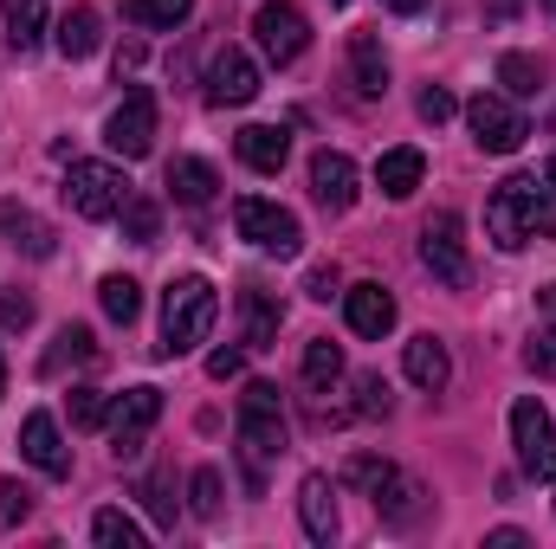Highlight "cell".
<instances>
[{
	"label": "cell",
	"instance_id": "6da1fadb",
	"mask_svg": "<svg viewBox=\"0 0 556 549\" xmlns=\"http://www.w3.org/2000/svg\"><path fill=\"white\" fill-rule=\"evenodd\" d=\"M485 233L498 253H525L531 240H556V194L538 188L531 175H511L485 201Z\"/></svg>",
	"mask_w": 556,
	"mask_h": 549
},
{
	"label": "cell",
	"instance_id": "7a4b0ae2",
	"mask_svg": "<svg viewBox=\"0 0 556 549\" xmlns=\"http://www.w3.org/2000/svg\"><path fill=\"white\" fill-rule=\"evenodd\" d=\"M214 317H220V297H214V284L207 278H175L168 291H162V356H188L194 343H207V330H214Z\"/></svg>",
	"mask_w": 556,
	"mask_h": 549
},
{
	"label": "cell",
	"instance_id": "3957f363",
	"mask_svg": "<svg viewBox=\"0 0 556 549\" xmlns=\"http://www.w3.org/2000/svg\"><path fill=\"white\" fill-rule=\"evenodd\" d=\"M240 452H247L253 485H260V465L285 452V401L273 382H247V395H240Z\"/></svg>",
	"mask_w": 556,
	"mask_h": 549
},
{
	"label": "cell",
	"instance_id": "277c9868",
	"mask_svg": "<svg viewBox=\"0 0 556 549\" xmlns=\"http://www.w3.org/2000/svg\"><path fill=\"white\" fill-rule=\"evenodd\" d=\"M130 194H137L130 175L111 168V162H72V168H65V207H72L78 220H117Z\"/></svg>",
	"mask_w": 556,
	"mask_h": 549
},
{
	"label": "cell",
	"instance_id": "5b68a950",
	"mask_svg": "<svg viewBox=\"0 0 556 549\" xmlns=\"http://www.w3.org/2000/svg\"><path fill=\"white\" fill-rule=\"evenodd\" d=\"M233 227H240V240H253V246H260V253H273V259H291V253L304 246L298 214H291V207H278V201H260V194L233 201Z\"/></svg>",
	"mask_w": 556,
	"mask_h": 549
},
{
	"label": "cell",
	"instance_id": "8992f818",
	"mask_svg": "<svg viewBox=\"0 0 556 549\" xmlns=\"http://www.w3.org/2000/svg\"><path fill=\"white\" fill-rule=\"evenodd\" d=\"M511 452H518V465L531 478H556V420L538 395H525L511 408Z\"/></svg>",
	"mask_w": 556,
	"mask_h": 549
},
{
	"label": "cell",
	"instance_id": "52a82bcc",
	"mask_svg": "<svg viewBox=\"0 0 556 549\" xmlns=\"http://www.w3.org/2000/svg\"><path fill=\"white\" fill-rule=\"evenodd\" d=\"M466 227H459V214H433L427 227H420V266L440 278L446 291H466L472 284V259H466V240H459Z\"/></svg>",
	"mask_w": 556,
	"mask_h": 549
},
{
	"label": "cell",
	"instance_id": "ba28073f",
	"mask_svg": "<svg viewBox=\"0 0 556 549\" xmlns=\"http://www.w3.org/2000/svg\"><path fill=\"white\" fill-rule=\"evenodd\" d=\"M466 124H472V142H479L485 155H511V149H525V137H531L525 111H518L511 98H492V91H479V98L466 104Z\"/></svg>",
	"mask_w": 556,
	"mask_h": 549
},
{
	"label": "cell",
	"instance_id": "9c48e42d",
	"mask_svg": "<svg viewBox=\"0 0 556 549\" xmlns=\"http://www.w3.org/2000/svg\"><path fill=\"white\" fill-rule=\"evenodd\" d=\"M253 33H260V52L273 59L278 72H285V65H298V59H304V46H311V20H304L291 0H266V7L253 13Z\"/></svg>",
	"mask_w": 556,
	"mask_h": 549
},
{
	"label": "cell",
	"instance_id": "30bf717a",
	"mask_svg": "<svg viewBox=\"0 0 556 549\" xmlns=\"http://www.w3.org/2000/svg\"><path fill=\"white\" fill-rule=\"evenodd\" d=\"M155 420H162V388H130V395H117V408H111V420H104L117 459H137Z\"/></svg>",
	"mask_w": 556,
	"mask_h": 549
},
{
	"label": "cell",
	"instance_id": "8fae6325",
	"mask_svg": "<svg viewBox=\"0 0 556 549\" xmlns=\"http://www.w3.org/2000/svg\"><path fill=\"white\" fill-rule=\"evenodd\" d=\"M104 142L124 155V162H137L155 149V98L149 91H130L117 111H111V124H104Z\"/></svg>",
	"mask_w": 556,
	"mask_h": 549
},
{
	"label": "cell",
	"instance_id": "7c38bea8",
	"mask_svg": "<svg viewBox=\"0 0 556 549\" xmlns=\"http://www.w3.org/2000/svg\"><path fill=\"white\" fill-rule=\"evenodd\" d=\"M260 98V65L240 52V46H220L214 59H207V104H253Z\"/></svg>",
	"mask_w": 556,
	"mask_h": 549
},
{
	"label": "cell",
	"instance_id": "4fadbf2b",
	"mask_svg": "<svg viewBox=\"0 0 556 549\" xmlns=\"http://www.w3.org/2000/svg\"><path fill=\"white\" fill-rule=\"evenodd\" d=\"M311 194H317V207L350 214L356 207V162L343 149H317L311 155Z\"/></svg>",
	"mask_w": 556,
	"mask_h": 549
},
{
	"label": "cell",
	"instance_id": "5bb4252c",
	"mask_svg": "<svg viewBox=\"0 0 556 549\" xmlns=\"http://www.w3.org/2000/svg\"><path fill=\"white\" fill-rule=\"evenodd\" d=\"M343 317H350L356 336L382 343V336L395 330V297H389L382 284H350V291H343Z\"/></svg>",
	"mask_w": 556,
	"mask_h": 549
},
{
	"label": "cell",
	"instance_id": "9a60e30c",
	"mask_svg": "<svg viewBox=\"0 0 556 549\" xmlns=\"http://www.w3.org/2000/svg\"><path fill=\"white\" fill-rule=\"evenodd\" d=\"M20 452H26L46 478H65V472H72V452H65L52 413H26V426H20Z\"/></svg>",
	"mask_w": 556,
	"mask_h": 549
},
{
	"label": "cell",
	"instance_id": "2e32d148",
	"mask_svg": "<svg viewBox=\"0 0 556 549\" xmlns=\"http://www.w3.org/2000/svg\"><path fill=\"white\" fill-rule=\"evenodd\" d=\"M298 518H304V537L311 544H337V485L324 472H311L298 485Z\"/></svg>",
	"mask_w": 556,
	"mask_h": 549
},
{
	"label": "cell",
	"instance_id": "e0dca14e",
	"mask_svg": "<svg viewBox=\"0 0 556 549\" xmlns=\"http://www.w3.org/2000/svg\"><path fill=\"white\" fill-rule=\"evenodd\" d=\"M233 149H240V162H247L253 175H278L285 155H291V137H285L278 124H247V130L233 137Z\"/></svg>",
	"mask_w": 556,
	"mask_h": 549
},
{
	"label": "cell",
	"instance_id": "ac0fdd59",
	"mask_svg": "<svg viewBox=\"0 0 556 549\" xmlns=\"http://www.w3.org/2000/svg\"><path fill=\"white\" fill-rule=\"evenodd\" d=\"M402 369H408V382L427 388V395H440V388L453 382V356H446V343H440V336H415V343H408V356H402Z\"/></svg>",
	"mask_w": 556,
	"mask_h": 549
},
{
	"label": "cell",
	"instance_id": "d6986e66",
	"mask_svg": "<svg viewBox=\"0 0 556 549\" xmlns=\"http://www.w3.org/2000/svg\"><path fill=\"white\" fill-rule=\"evenodd\" d=\"M52 39H59V52H65V59H91V52L104 46V20H98V7H65Z\"/></svg>",
	"mask_w": 556,
	"mask_h": 549
},
{
	"label": "cell",
	"instance_id": "ffe728a7",
	"mask_svg": "<svg viewBox=\"0 0 556 549\" xmlns=\"http://www.w3.org/2000/svg\"><path fill=\"white\" fill-rule=\"evenodd\" d=\"M214 188H220V175H214L201 155H175V162H168V194H175L181 207H207Z\"/></svg>",
	"mask_w": 556,
	"mask_h": 549
},
{
	"label": "cell",
	"instance_id": "44dd1931",
	"mask_svg": "<svg viewBox=\"0 0 556 549\" xmlns=\"http://www.w3.org/2000/svg\"><path fill=\"white\" fill-rule=\"evenodd\" d=\"M240 317H247V349H273L278 343V297L266 291V284H247L240 291Z\"/></svg>",
	"mask_w": 556,
	"mask_h": 549
},
{
	"label": "cell",
	"instance_id": "7402d4cb",
	"mask_svg": "<svg viewBox=\"0 0 556 549\" xmlns=\"http://www.w3.org/2000/svg\"><path fill=\"white\" fill-rule=\"evenodd\" d=\"M350 72H356V91L363 98H382L389 91V52H382L376 33H356L350 39Z\"/></svg>",
	"mask_w": 556,
	"mask_h": 549
},
{
	"label": "cell",
	"instance_id": "603a6c76",
	"mask_svg": "<svg viewBox=\"0 0 556 549\" xmlns=\"http://www.w3.org/2000/svg\"><path fill=\"white\" fill-rule=\"evenodd\" d=\"M420 175H427V155H420V149H389V155L376 162V188H382L389 201H408L420 188Z\"/></svg>",
	"mask_w": 556,
	"mask_h": 549
},
{
	"label": "cell",
	"instance_id": "cb8c5ba5",
	"mask_svg": "<svg viewBox=\"0 0 556 549\" xmlns=\"http://www.w3.org/2000/svg\"><path fill=\"white\" fill-rule=\"evenodd\" d=\"M0 233H7L13 246H26L33 259H52V227H46L33 207H20V201H0Z\"/></svg>",
	"mask_w": 556,
	"mask_h": 549
},
{
	"label": "cell",
	"instance_id": "d4e9b609",
	"mask_svg": "<svg viewBox=\"0 0 556 549\" xmlns=\"http://www.w3.org/2000/svg\"><path fill=\"white\" fill-rule=\"evenodd\" d=\"M298 375H304V388H311V395H330V388L343 382V349H337L330 336H311V343H304Z\"/></svg>",
	"mask_w": 556,
	"mask_h": 549
},
{
	"label": "cell",
	"instance_id": "484cf974",
	"mask_svg": "<svg viewBox=\"0 0 556 549\" xmlns=\"http://www.w3.org/2000/svg\"><path fill=\"white\" fill-rule=\"evenodd\" d=\"M7 7V39L13 52H33L46 39V0H0Z\"/></svg>",
	"mask_w": 556,
	"mask_h": 549
},
{
	"label": "cell",
	"instance_id": "4316f807",
	"mask_svg": "<svg viewBox=\"0 0 556 549\" xmlns=\"http://www.w3.org/2000/svg\"><path fill=\"white\" fill-rule=\"evenodd\" d=\"M420 498H427V491H420L415 478H402V472H395V478L376 491V511H382L389 524H415V518H420Z\"/></svg>",
	"mask_w": 556,
	"mask_h": 549
},
{
	"label": "cell",
	"instance_id": "83f0119b",
	"mask_svg": "<svg viewBox=\"0 0 556 549\" xmlns=\"http://www.w3.org/2000/svg\"><path fill=\"white\" fill-rule=\"evenodd\" d=\"M98 304H104V317H111V323H137V310H142V291H137V278L111 272L104 284H98Z\"/></svg>",
	"mask_w": 556,
	"mask_h": 549
},
{
	"label": "cell",
	"instance_id": "f1b7e54d",
	"mask_svg": "<svg viewBox=\"0 0 556 549\" xmlns=\"http://www.w3.org/2000/svg\"><path fill=\"white\" fill-rule=\"evenodd\" d=\"M91 537L104 549H142V524L124 518V511H98V518H91Z\"/></svg>",
	"mask_w": 556,
	"mask_h": 549
},
{
	"label": "cell",
	"instance_id": "f546056e",
	"mask_svg": "<svg viewBox=\"0 0 556 549\" xmlns=\"http://www.w3.org/2000/svg\"><path fill=\"white\" fill-rule=\"evenodd\" d=\"M498 85H505V98H531V91H538V59L505 52V59H498Z\"/></svg>",
	"mask_w": 556,
	"mask_h": 549
},
{
	"label": "cell",
	"instance_id": "4dcf8cb0",
	"mask_svg": "<svg viewBox=\"0 0 556 549\" xmlns=\"http://www.w3.org/2000/svg\"><path fill=\"white\" fill-rule=\"evenodd\" d=\"M343 478H350V485H356V491H369V498H376V491H382V485H389V478H395V465H389V459H376V452H356V459H350V472H343Z\"/></svg>",
	"mask_w": 556,
	"mask_h": 549
},
{
	"label": "cell",
	"instance_id": "1f68e13d",
	"mask_svg": "<svg viewBox=\"0 0 556 549\" xmlns=\"http://www.w3.org/2000/svg\"><path fill=\"white\" fill-rule=\"evenodd\" d=\"M188 498H194V518H201V524H214V518H220V472H214V465H201V472L188 478Z\"/></svg>",
	"mask_w": 556,
	"mask_h": 549
},
{
	"label": "cell",
	"instance_id": "d6a6232c",
	"mask_svg": "<svg viewBox=\"0 0 556 549\" xmlns=\"http://www.w3.org/2000/svg\"><path fill=\"white\" fill-rule=\"evenodd\" d=\"M194 13V0H130V20L142 26H181Z\"/></svg>",
	"mask_w": 556,
	"mask_h": 549
},
{
	"label": "cell",
	"instance_id": "836d02e7",
	"mask_svg": "<svg viewBox=\"0 0 556 549\" xmlns=\"http://www.w3.org/2000/svg\"><path fill=\"white\" fill-rule=\"evenodd\" d=\"M117 220H124V233H130L137 246H149V240H155V201H149V194H130Z\"/></svg>",
	"mask_w": 556,
	"mask_h": 549
},
{
	"label": "cell",
	"instance_id": "e575fe53",
	"mask_svg": "<svg viewBox=\"0 0 556 549\" xmlns=\"http://www.w3.org/2000/svg\"><path fill=\"white\" fill-rule=\"evenodd\" d=\"M104 420H111V401H104L98 388H72V426L91 433V426H104Z\"/></svg>",
	"mask_w": 556,
	"mask_h": 549
},
{
	"label": "cell",
	"instance_id": "d590c367",
	"mask_svg": "<svg viewBox=\"0 0 556 549\" xmlns=\"http://www.w3.org/2000/svg\"><path fill=\"white\" fill-rule=\"evenodd\" d=\"M525 369H531L538 382H556V330L531 336V349H525Z\"/></svg>",
	"mask_w": 556,
	"mask_h": 549
},
{
	"label": "cell",
	"instance_id": "8d00e7d4",
	"mask_svg": "<svg viewBox=\"0 0 556 549\" xmlns=\"http://www.w3.org/2000/svg\"><path fill=\"white\" fill-rule=\"evenodd\" d=\"M356 395H363V401H356L363 420H382V413H389V382H382V375H363V382H356Z\"/></svg>",
	"mask_w": 556,
	"mask_h": 549
},
{
	"label": "cell",
	"instance_id": "74e56055",
	"mask_svg": "<svg viewBox=\"0 0 556 549\" xmlns=\"http://www.w3.org/2000/svg\"><path fill=\"white\" fill-rule=\"evenodd\" d=\"M91 349H98V343H91V330H85V323H72V330H59V349H52V369H59L65 356H78V362H85Z\"/></svg>",
	"mask_w": 556,
	"mask_h": 549
},
{
	"label": "cell",
	"instance_id": "f35d334b",
	"mask_svg": "<svg viewBox=\"0 0 556 549\" xmlns=\"http://www.w3.org/2000/svg\"><path fill=\"white\" fill-rule=\"evenodd\" d=\"M420 124H433V130H440V124H446V117H453V111H459V104H453V98H446V91H440V85H427V91H420Z\"/></svg>",
	"mask_w": 556,
	"mask_h": 549
},
{
	"label": "cell",
	"instance_id": "ab89813d",
	"mask_svg": "<svg viewBox=\"0 0 556 549\" xmlns=\"http://www.w3.org/2000/svg\"><path fill=\"white\" fill-rule=\"evenodd\" d=\"M26 511H33V491H26L20 478H7V485H0V518H7V524H20Z\"/></svg>",
	"mask_w": 556,
	"mask_h": 549
},
{
	"label": "cell",
	"instance_id": "60d3db41",
	"mask_svg": "<svg viewBox=\"0 0 556 549\" xmlns=\"http://www.w3.org/2000/svg\"><path fill=\"white\" fill-rule=\"evenodd\" d=\"M337 284H343V278H337V266H311V278H304V291H311L317 304H330V297H337Z\"/></svg>",
	"mask_w": 556,
	"mask_h": 549
},
{
	"label": "cell",
	"instance_id": "b9f144b4",
	"mask_svg": "<svg viewBox=\"0 0 556 549\" xmlns=\"http://www.w3.org/2000/svg\"><path fill=\"white\" fill-rule=\"evenodd\" d=\"M0 323H7V330H26V323H33V297H20V291L0 297Z\"/></svg>",
	"mask_w": 556,
	"mask_h": 549
},
{
	"label": "cell",
	"instance_id": "7bdbcfd3",
	"mask_svg": "<svg viewBox=\"0 0 556 549\" xmlns=\"http://www.w3.org/2000/svg\"><path fill=\"white\" fill-rule=\"evenodd\" d=\"M207 375H214V382L240 375V349H214V356H207Z\"/></svg>",
	"mask_w": 556,
	"mask_h": 549
},
{
	"label": "cell",
	"instance_id": "ee69618b",
	"mask_svg": "<svg viewBox=\"0 0 556 549\" xmlns=\"http://www.w3.org/2000/svg\"><path fill=\"white\" fill-rule=\"evenodd\" d=\"M485 544H492V549H518V544H525V531H492Z\"/></svg>",
	"mask_w": 556,
	"mask_h": 549
},
{
	"label": "cell",
	"instance_id": "f6af8a7d",
	"mask_svg": "<svg viewBox=\"0 0 556 549\" xmlns=\"http://www.w3.org/2000/svg\"><path fill=\"white\" fill-rule=\"evenodd\" d=\"M382 7H395V13H420L427 0H382Z\"/></svg>",
	"mask_w": 556,
	"mask_h": 549
},
{
	"label": "cell",
	"instance_id": "bcb514c9",
	"mask_svg": "<svg viewBox=\"0 0 556 549\" xmlns=\"http://www.w3.org/2000/svg\"><path fill=\"white\" fill-rule=\"evenodd\" d=\"M544 310H551V317H556V284H551V291H544Z\"/></svg>",
	"mask_w": 556,
	"mask_h": 549
},
{
	"label": "cell",
	"instance_id": "7dc6e473",
	"mask_svg": "<svg viewBox=\"0 0 556 549\" xmlns=\"http://www.w3.org/2000/svg\"><path fill=\"white\" fill-rule=\"evenodd\" d=\"M544 188H551V194H556V162H551V175H544Z\"/></svg>",
	"mask_w": 556,
	"mask_h": 549
},
{
	"label": "cell",
	"instance_id": "c3c4849f",
	"mask_svg": "<svg viewBox=\"0 0 556 549\" xmlns=\"http://www.w3.org/2000/svg\"><path fill=\"white\" fill-rule=\"evenodd\" d=\"M0 395H7V356H0Z\"/></svg>",
	"mask_w": 556,
	"mask_h": 549
},
{
	"label": "cell",
	"instance_id": "681fc988",
	"mask_svg": "<svg viewBox=\"0 0 556 549\" xmlns=\"http://www.w3.org/2000/svg\"><path fill=\"white\" fill-rule=\"evenodd\" d=\"M330 7H350V0H330Z\"/></svg>",
	"mask_w": 556,
	"mask_h": 549
},
{
	"label": "cell",
	"instance_id": "f907efd6",
	"mask_svg": "<svg viewBox=\"0 0 556 549\" xmlns=\"http://www.w3.org/2000/svg\"><path fill=\"white\" fill-rule=\"evenodd\" d=\"M544 7H551V13H556V0H544Z\"/></svg>",
	"mask_w": 556,
	"mask_h": 549
}]
</instances>
